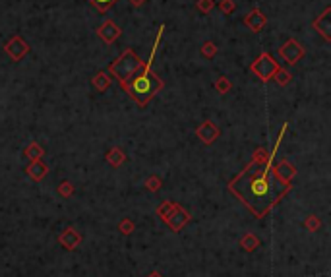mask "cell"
I'll use <instances>...</instances> for the list:
<instances>
[{
	"instance_id": "1",
	"label": "cell",
	"mask_w": 331,
	"mask_h": 277,
	"mask_svg": "<svg viewBox=\"0 0 331 277\" xmlns=\"http://www.w3.org/2000/svg\"><path fill=\"white\" fill-rule=\"evenodd\" d=\"M271 163L273 159L263 165L252 161L240 175L229 182L230 192L240 198L256 217H265V213L290 190V182H283L275 175Z\"/></svg>"
},
{
	"instance_id": "2",
	"label": "cell",
	"mask_w": 331,
	"mask_h": 277,
	"mask_svg": "<svg viewBox=\"0 0 331 277\" xmlns=\"http://www.w3.org/2000/svg\"><path fill=\"white\" fill-rule=\"evenodd\" d=\"M163 31H165V26L159 28V35H157V39H155V47H153V51H151V57H149V60H147V64L144 62L142 68L134 74L128 82L122 84L124 91L130 95V99H134V101L138 103V107H147V103L157 95L159 89H163V80L157 78V76L153 74V70H151V60H153V57H155V51H157L159 39H161Z\"/></svg>"
},
{
	"instance_id": "3",
	"label": "cell",
	"mask_w": 331,
	"mask_h": 277,
	"mask_svg": "<svg viewBox=\"0 0 331 277\" xmlns=\"http://www.w3.org/2000/svg\"><path fill=\"white\" fill-rule=\"evenodd\" d=\"M142 64H144V60L140 59L132 49H126V51L111 64L109 72L113 74L120 84H124V82H128L130 78L142 68Z\"/></svg>"
},
{
	"instance_id": "4",
	"label": "cell",
	"mask_w": 331,
	"mask_h": 277,
	"mask_svg": "<svg viewBox=\"0 0 331 277\" xmlns=\"http://www.w3.org/2000/svg\"><path fill=\"white\" fill-rule=\"evenodd\" d=\"M279 68H281V66L277 64V60H275L269 53H261L258 59L252 62V66H250V70L256 74L261 82H269Z\"/></svg>"
},
{
	"instance_id": "5",
	"label": "cell",
	"mask_w": 331,
	"mask_h": 277,
	"mask_svg": "<svg viewBox=\"0 0 331 277\" xmlns=\"http://www.w3.org/2000/svg\"><path fill=\"white\" fill-rule=\"evenodd\" d=\"M279 57L285 60L287 64H298L304 57L302 45L298 43L296 39H288L287 43L279 49Z\"/></svg>"
},
{
	"instance_id": "6",
	"label": "cell",
	"mask_w": 331,
	"mask_h": 277,
	"mask_svg": "<svg viewBox=\"0 0 331 277\" xmlns=\"http://www.w3.org/2000/svg\"><path fill=\"white\" fill-rule=\"evenodd\" d=\"M4 51L8 53V57L14 60V62H20L29 53V45L26 39H22L20 35H16V37H12L8 43L4 45Z\"/></svg>"
},
{
	"instance_id": "7",
	"label": "cell",
	"mask_w": 331,
	"mask_h": 277,
	"mask_svg": "<svg viewBox=\"0 0 331 277\" xmlns=\"http://www.w3.org/2000/svg\"><path fill=\"white\" fill-rule=\"evenodd\" d=\"M190 221V213H188L184 207H180V205L176 204L174 205V209H173V213L167 217V225L173 229L174 233H178V231H182L184 227H186V223Z\"/></svg>"
},
{
	"instance_id": "8",
	"label": "cell",
	"mask_w": 331,
	"mask_h": 277,
	"mask_svg": "<svg viewBox=\"0 0 331 277\" xmlns=\"http://www.w3.org/2000/svg\"><path fill=\"white\" fill-rule=\"evenodd\" d=\"M219 128L215 126V122H211V120H205L202 122L200 126H198V130H196V136L202 140L205 146H209V144H213L217 138H219Z\"/></svg>"
},
{
	"instance_id": "9",
	"label": "cell",
	"mask_w": 331,
	"mask_h": 277,
	"mask_svg": "<svg viewBox=\"0 0 331 277\" xmlns=\"http://www.w3.org/2000/svg\"><path fill=\"white\" fill-rule=\"evenodd\" d=\"M120 33H122V31H120V28L116 26L115 22H111V20H107V22L103 24L101 28L97 30V35H99V37H101V39L107 45L115 43L116 39L120 37Z\"/></svg>"
},
{
	"instance_id": "10",
	"label": "cell",
	"mask_w": 331,
	"mask_h": 277,
	"mask_svg": "<svg viewBox=\"0 0 331 277\" xmlns=\"http://www.w3.org/2000/svg\"><path fill=\"white\" fill-rule=\"evenodd\" d=\"M314 30L323 35V39L329 43L331 41V8H325L323 14L314 22Z\"/></svg>"
},
{
	"instance_id": "11",
	"label": "cell",
	"mask_w": 331,
	"mask_h": 277,
	"mask_svg": "<svg viewBox=\"0 0 331 277\" xmlns=\"http://www.w3.org/2000/svg\"><path fill=\"white\" fill-rule=\"evenodd\" d=\"M265 16L261 14V10L258 8H254V10H250L248 16H244V24L250 28V30L254 31V33H259V31L265 28Z\"/></svg>"
},
{
	"instance_id": "12",
	"label": "cell",
	"mask_w": 331,
	"mask_h": 277,
	"mask_svg": "<svg viewBox=\"0 0 331 277\" xmlns=\"http://www.w3.org/2000/svg\"><path fill=\"white\" fill-rule=\"evenodd\" d=\"M58 240H60V244L66 248V250H76L78 244L82 242V236H80V233H78L76 229L68 227L64 233L58 236Z\"/></svg>"
},
{
	"instance_id": "13",
	"label": "cell",
	"mask_w": 331,
	"mask_h": 277,
	"mask_svg": "<svg viewBox=\"0 0 331 277\" xmlns=\"http://www.w3.org/2000/svg\"><path fill=\"white\" fill-rule=\"evenodd\" d=\"M273 173L279 176L283 182H290V180L294 178V175H296V169H294L287 159H283L277 163V167H273Z\"/></svg>"
},
{
	"instance_id": "14",
	"label": "cell",
	"mask_w": 331,
	"mask_h": 277,
	"mask_svg": "<svg viewBox=\"0 0 331 277\" xmlns=\"http://www.w3.org/2000/svg\"><path fill=\"white\" fill-rule=\"evenodd\" d=\"M26 171H28V175L31 176L33 180H37V182H41L45 176L49 175V167H47V165H45L41 159L31 161V163L28 165V169H26Z\"/></svg>"
},
{
	"instance_id": "15",
	"label": "cell",
	"mask_w": 331,
	"mask_h": 277,
	"mask_svg": "<svg viewBox=\"0 0 331 277\" xmlns=\"http://www.w3.org/2000/svg\"><path fill=\"white\" fill-rule=\"evenodd\" d=\"M258 246H259V238L256 236V234L248 233L240 238V248H242L244 252H254Z\"/></svg>"
},
{
	"instance_id": "16",
	"label": "cell",
	"mask_w": 331,
	"mask_h": 277,
	"mask_svg": "<svg viewBox=\"0 0 331 277\" xmlns=\"http://www.w3.org/2000/svg\"><path fill=\"white\" fill-rule=\"evenodd\" d=\"M24 155L28 157V159H31V161H37V159H41L45 155V149L37 142H31L28 147H26V151H24Z\"/></svg>"
},
{
	"instance_id": "17",
	"label": "cell",
	"mask_w": 331,
	"mask_h": 277,
	"mask_svg": "<svg viewBox=\"0 0 331 277\" xmlns=\"http://www.w3.org/2000/svg\"><path fill=\"white\" fill-rule=\"evenodd\" d=\"M107 161H109L113 167H120V165L126 161V155H124V151H122L120 147H113V149L107 153Z\"/></svg>"
},
{
	"instance_id": "18",
	"label": "cell",
	"mask_w": 331,
	"mask_h": 277,
	"mask_svg": "<svg viewBox=\"0 0 331 277\" xmlns=\"http://www.w3.org/2000/svg\"><path fill=\"white\" fill-rule=\"evenodd\" d=\"M93 86H95V89L97 91H107L109 89V86H111V78L107 76L105 72H97L95 74V78H93Z\"/></svg>"
},
{
	"instance_id": "19",
	"label": "cell",
	"mask_w": 331,
	"mask_h": 277,
	"mask_svg": "<svg viewBox=\"0 0 331 277\" xmlns=\"http://www.w3.org/2000/svg\"><path fill=\"white\" fill-rule=\"evenodd\" d=\"M174 202H171V200H167V202H163V204L159 205L157 207V215L161 221H167V217L173 213V209H174Z\"/></svg>"
},
{
	"instance_id": "20",
	"label": "cell",
	"mask_w": 331,
	"mask_h": 277,
	"mask_svg": "<svg viewBox=\"0 0 331 277\" xmlns=\"http://www.w3.org/2000/svg\"><path fill=\"white\" fill-rule=\"evenodd\" d=\"M215 89L221 93V95H225V93H229L230 89H232V84H230L229 78H225V76H219L215 82Z\"/></svg>"
},
{
	"instance_id": "21",
	"label": "cell",
	"mask_w": 331,
	"mask_h": 277,
	"mask_svg": "<svg viewBox=\"0 0 331 277\" xmlns=\"http://www.w3.org/2000/svg\"><path fill=\"white\" fill-rule=\"evenodd\" d=\"M273 78L277 80V84H279V86H287V84H290V80H292V76H290L285 68H279V70L275 72Z\"/></svg>"
},
{
	"instance_id": "22",
	"label": "cell",
	"mask_w": 331,
	"mask_h": 277,
	"mask_svg": "<svg viewBox=\"0 0 331 277\" xmlns=\"http://www.w3.org/2000/svg\"><path fill=\"white\" fill-rule=\"evenodd\" d=\"M196 6H198V10H200L202 14H209V12L215 8V2H213V0H198Z\"/></svg>"
},
{
	"instance_id": "23",
	"label": "cell",
	"mask_w": 331,
	"mask_h": 277,
	"mask_svg": "<svg viewBox=\"0 0 331 277\" xmlns=\"http://www.w3.org/2000/svg\"><path fill=\"white\" fill-rule=\"evenodd\" d=\"M134 223H132V219H122L120 223H118V233H122V234H130V233H134Z\"/></svg>"
},
{
	"instance_id": "24",
	"label": "cell",
	"mask_w": 331,
	"mask_h": 277,
	"mask_svg": "<svg viewBox=\"0 0 331 277\" xmlns=\"http://www.w3.org/2000/svg\"><path fill=\"white\" fill-rule=\"evenodd\" d=\"M161 186H163V182H161L159 176H149V178L145 180V188L149 190V192H157Z\"/></svg>"
},
{
	"instance_id": "25",
	"label": "cell",
	"mask_w": 331,
	"mask_h": 277,
	"mask_svg": "<svg viewBox=\"0 0 331 277\" xmlns=\"http://www.w3.org/2000/svg\"><path fill=\"white\" fill-rule=\"evenodd\" d=\"M58 194H60L62 198H70L74 194V186L68 180H64V182H60V186H58Z\"/></svg>"
},
{
	"instance_id": "26",
	"label": "cell",
	"mask_w": 331,
	"mask_h": 277,
	"mask_svg": "<svg viewBox=\"0 0 331 277\" xmlns=\"http://www.w3.org/2000/svg\"><path fill=\"white\" fill-rule=\"evenodd\" d=\"M202 55L205 57V59H213V57L217 55V47L213 43H209V41L203 43L202 45Z\"/></svg>"
},
{
	"instance_id": "27",
	"label": "cell",
	"mask_w": 331,
	"mask_h": 277,
	"mask_svg": "<svg viewBox=\"0 0 331 277\" xmlns=\"http://www.w3.org/2000/svg\"><path fill=\"white\" fill-rule=\"evenodd\" d=\"M319 225H321V221H319L316 215H308V219L304 221V227H306L308 231H317Z\"/></svg>"
},
{
	"instance_id": "28",
	"label": "cell",
	"mask_w": 331,
	"mask_h": 277,
	"mask_svg": "<svg viewBox=\"0 0 331 277\" xmlns=\"http://www.w3.org/2000/svg\"><path fill=\"white\" fill-rule=\"evenodd\" d=\"M97 10H101V12H105V10H109L113 4H115L116 0H89Z\"/></svg>"
},
{
	"instance_id": "29",
	"label": "cell",
	"mask_w": 331,
	"mask_h": 277,
	"mask_svg": "<svg viewBox=\"0 0 331 277\" xmlns=\"http://www.w3.org/2000/svg\"><path fill=\"white\" fill-rule=\"evenodd\" d=\"M219 10L225 16L232 14V12H234V0H221V2H219Z\"/></svg>"
},
{
	"instance_id": "30",
	"label": "cell",
	"mask_w": 331,
	"mask_h": 277,
	"mask_svg": "<svg viewBox=\"0 0 331 277\" xmlns=\"http://www.w3.org/2000/svg\"><path fill=\"white\" fill-rule=\"evenodd\" d=\"M130 4H132V6H136V8H138V6H142V4H145V2H147V0H128Z\"/></svg>"
},
{
	"instance_id": "31",
	"label": "cell",
	"mask_w": 331,
	"mask_h": 277,
	"mask_svg": "<svg viewBox=\"0 0 331 277\" xmlns=\"http://www.w3.org/2000/svg\"><path fill=\"white\" fill-rule=\"evenodd\" d=\"M147 277H165V275H161L159 271H151V273H149V275H147Z\"/></svg>"
}]
</instances>
